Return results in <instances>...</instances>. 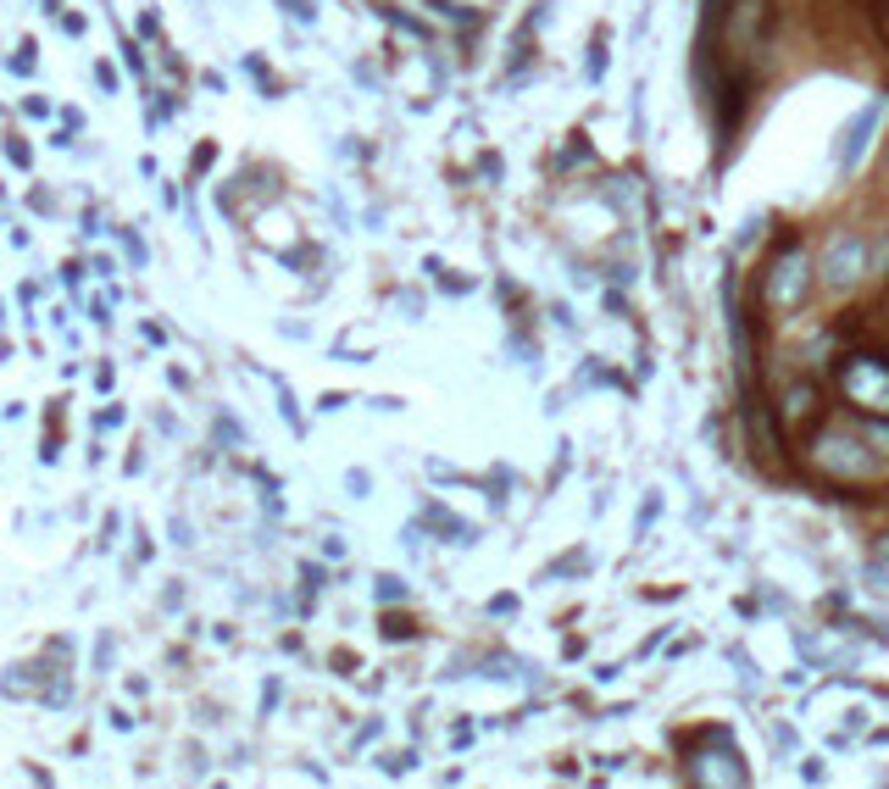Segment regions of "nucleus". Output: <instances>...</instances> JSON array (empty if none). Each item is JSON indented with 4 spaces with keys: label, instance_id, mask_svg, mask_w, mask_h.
<instances>
[{
    "label": "nucleus",
    "instance_id": "nucleus-1",
    "mask_svg": "<svg viewBox=\"0 0 889 789\" xmlns=\"http://www.w3.org/2000/svg\"><path fill=\"white\" fill-rule=\"evenodd\" d=\"M684 778H689V784H751V773H745V762H740V751H734V740H729L723 729H706V734L689 745Z\"/></svg>",
    "mask_w": 889,
    "mask_h": 789
},
{
    "label": "nucleus",
    "instance_id": "nucleus-2",
    "mask_svg": "<svg viewBox=\"0 0 889 789\" xmlns=\"http://www.w3.org/2000/svg\"><path fill=\"white\" fill-rule=\"evenodd\" d=\"M840 390L851 406L873 412V417H889V362L873 357V350H851L840 362Z\"/></svg>",
    "mask_w": 889,
    "mask_h": 789
},
{
    "label": "nucleus",
    "instance_id": "nucleus-3",
    "mask_svg": "<svg viewBox=\"0 0 889 789\" xmlns=\"http://www.w3.org/2000/svg\"><path fill=\"white\" fill-rule=\"evenodd\" d=\"M807 284H812V261H807V250H800V245H789L773 268H767V306L795 312L800 295H807Z\"/></svg>",
    "mask_w": 889,
    "mask_h": 789
},
{
    "label": "nucleus",
    "instance_id": "nucleus-4",
    "mask_svg": "<svg viewBox=\"0 0 889 789\" xmlns=\"http://www.w3.org/2000/svg\"><path fill=\"white\" fill-rule=\"evenodd\" d=\"M862 268H867V245H862V234H834V245L823 250V284L845 290V284L862 279Z\"/></svg>",
    "mask_w": 889,
    "mask_h": 789
},
{
    "label": "nucleus",
    "instance_id": "nucleus-5",
    "mask_svg": "<svg viewBox=\"0 0 889 789\" xmlns=\"http://www.w3.org/2000/svg\"><path fill=\"white\" fill-rule=\"evenodd\" d=\"M878 123H884V106H878V101H867V106H862V112H856V117L845 123V134H840V150H834V156H840V172H851V167H856V161L867 156V145H873Z\"/></svg>",
    "mask_w": 889,
    "mask_h": 789
},
{
    "label": "nucleus",
    "instance_id": "nucleus-6",
    "mask_svg": "<svg viewBox=\"0 0 889 789\" xmlns=\"http://www.w3.org/2000/svg\"><path fill=\"white\" fill-rule=\"evenodd\" d=\"M818 462H823L829 473H873V457H867L862 440H823Z\"/></svg>",
    "mask_w": 889,
    "mask_h": 789
},
{
    "label": "nucleus",
    "instance_id": "nucleus-7",
    "mask_svg": "<svg viewBox=\"0 0 889 789\" xmlns=\"http://www.w3.org/2000/svg\"><path fill=\"white\" fill-rule=\"evenodd\" d=\"M784 417H789V422L818 417V390H812V384H789V395H784Z\"/></svg>",
    "mask_w": 889,
    "mask_h": 789
},
{
    "label": "nucleus",
    "instance_id": "nucleus-8",
    "mask_svg": "<svg viewBox=\"0 0 889 789\" xmlns=\"http://www.w3.org/2000/svg\"><path fill=\"white\" fill-rule=\"evenodd\" d=\"M584 78H589V83H600V78H606V40H595V45H589V56H584Z\"/></svg>",
    "mask_w": 889,
    "mask_h": 789
},
{
    "label": "nucleus",
    "instance_id": "nucleus-9",
    "mask_svg": "<svg viewBox=\"0 0 889 789\" xmlns=\"http://www.w3.org/2000/svg\"><path fill=\"white\" fill-rule=\"evenodd\" d=\"M284 7V18H295V23H317V0H279Z\"/></svg>",
    "mask_w": 889,
    "mask_h": 789
},
{
    "label": "nucleus",
    "instance_id": "nucleus-10",
    "mask_svg": "<svg viewBox=\"0 0 889 789\" xmlns=\"http://www.w3.org/2000/svg\"><path fill=\"white\" fill-rule=\"evenodd\" d=\"M123 250L134 256V268H145V239H139L134 228H123Z\"/></svg>",
    "mask_w": 889,
    "mask_h": 789
},
{
    "label": "nucleus",
    "instance_id": "nucleus-11",
    "mask_svg": "<svg viewBox=\"0 0 889 789\" xmlns=\"http://www.w3.org/2000/svg\"><path fill=\"white\" fill-rule=\"evenodd\" d=\"M345 489H350V495H356V500H362V495H368V489H373V478H368V473H356V467H350V473H345Z\"/></svg>",
    "mask_w": 889,
    "mask_h": 789
},
{
    "label": "nucleus",
    "instance_id": "nucleus-12",
    "mask_svg": "<svg viewBox=\"0 0 889 789\" xmlns=\"http://www.w3.org/2000/svg\"><path fill=\"white\" fill-rule=\"evenodd\" d=\"M401 595H406V584H401V578H390V573H384V578H379V600H384V606H390V600H401Z\"/></svg>",
    "mask_w": 889,
    "mask_h": 789
},
{
    "label": "nucleus",
    "instance_id": "nucleus-13",
    "mask_svg": "<svg viewBox=\"0 0 889 789\" xmlns=\"http://www.w3.org/2000/svg\"><path fill=\"white\" fill-rule=\"evenodd\" d=\"M12 72H34V45H23V50L12 56Z\"/></svg>",
    "mask_w": 889,
    "mask_h": 789
},
{
    "label": "nucleus",
    "instance_id": "nucleus-14",
    "mask_svg": "<svg viewBox=\"0 0 889 789\" xmlns=\"http://www.w3.org/2000/svg\"><path fill=\"white\" fill-rule=\"evenodd\" d=\"M7 156H12V167H29V145L23 139H7Z\"/></svg>",
    "mask_w": 889,
    "mask_h": 789
},
{
    "label": "nucleus",
    "instance_id": "nucleus-15",
    "mask_svg": "<svg viewBox=\"0 0 889 789\" xmlns=\"http://www.w3.org/2000/svg\"><path fill=\"white\" fill-rule=\"evenodd\" d=\"M412 762H417V756H412V751H401V756H384V773H406V767H412Z\"/></svg>",
    "mask_w": 889,
    "mask_h": 789
},
{
    "label": "nucleus",
    "instance_id": "nucleus-16",
    "mask_svg": "<svg viewBox=\"0 0 889 789\" xmlns=\"http://www.w3.org/2000/svg\"><path fill=\"white\" fill-rule=\"evenodd\" d=\"M406 634H412V629H406L401 618H390V623H384V640H406Z\"/></svg>",
    "mask_w": 889,
    "mask_h": 789
},
{
    "label": "nucleus",
    "instance_id": "nucleus-17",
    "mask_svg": "<svg viewBox=\"0 0 889 789\" xmlns=\"http://www.w3.org/2000/svg\"><path fill=\"white\" fill-rule=\"evenodd\" d=\"M878 562H884V567H889V540H884V545H878Z\"/></svg>",
    "mask_w": 889,
    "mask_h": 789
}]
</instances>
